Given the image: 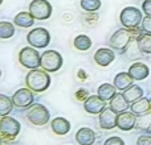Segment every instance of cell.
I'll return each mask as SVG.
<instances>
[{
	"label": "cell",
	"mask_w": 151,
	"mask_h": 145,
	"mask_svg": "<svg viewBox=\"0 0 151 145\" xmlns=\"http://www.w3.org/2000/svg\"><path fill=\"white\" fill-rule=\"evenodd\" d=\"M27 41L36 49L47 48L50 42V34L45 28H35L27 34Z\"/></svg>",
	"instance_id": "obj_6"
},
{
	"label": "cell",
	"mask_w": 151,
	"mask_h": 145,
	"mask_svg": "<svg viewBox=\"0 0 151 145\" xmlns=\"http://www.w3.org/2000/svg\"><path fill=\"white\" fill-rule=\"evenodd\" d=\"M138 45L145 54H151V33L145 32L138 38Z\"/></svg>",
	"instance_id": "obj_28"
},
{
	"label": "cell",
	"mask_w": 151,
	"mask_h": 145,
	"mask_svg": "<svg viewBox=\"0 0 151 145\" xmlns=\"http://www.w3.org/2000/svg\"><path fill=\"white\" fill-rule=\"evenodd\" d=\"M25 85L33 92H44L50 86V75L44 69H32L25 77Z\"/></svg>",
	"instance_id": "obj_1"
},
{
	"label": "cell",
	"mask_w": 151,
	"mask_h": 145,
	"mask_svg": "<svg viewBox=\"0 0 151 145\" xmlns=\"http://www.w3.org/2000/svg\"><path fill=\"white\" fill-rule=\"evenodd\" d=\"M123 95H125V98L127 99L129 103L133 104V103H135L137 100L143 98V90L137 85H131L127 90L123 91Z\"/></svg>",
	"instance_id": "obj_24"
},
{
	"label": "cell",
	"mask_w": 151,
	"mask_h": 145,
	"mask_svg": "<svg viewBox=\"0 0 151 145\" xmlns=\"http://www.w3.org/2000/svg\"><path fill=\"white\" fill-rule=\"evenodd\" d=\"M130 109H131V112H133V114L137 115V116H141V115L147 114V112L151 111L150 99H147V98H145V96H143L142 99H139V100H137L135 103L131 104Z\"/></svg>",
	"instance_id": "obj_21"
},
{
	"label": "cell",
	"mask_w": 151,
	"mask_h": 145,
	"mask_svg": "<svg viewBox=\"0 0 151 145\" xmlns=\"http://www.w3.org/2000/svg\"><path fill=\"white\" fill-rule=\"evenodd\" d=\"M35 20H36V18H35L33 16H32V13L28 11V12L17 13V15L15 16V18H13V23L17 26H20V28H29V26H32L35 24Z\"/></svg>",
	"instance_id": "obj_22"
},
{
	"label": "cell",
	"mask_w": 151,
	"mask_h": 145,
	"mask_svg": "<svg viewBox=\"0 0 151 145\" xmlns=\"http://www.w3.org/2000/svg\"><path fill=\"white\" fill-rule=\"evenodd\" d=\"M15 34V26L12 23L8 21H1L0 23V38H11Z\"/></svg>",
	"instance_id": "obj_29"
},
{
	"label": "cell",
	"mask_w": 151,
	"mask_h": 145,
	"mask_svg": "<svg viewBox=\"0 0 151 145\" xmlns=\"http://www.w3.org/2000/svg\"><path fill=\"white\" fill-rule=\"evenodd\" d=\"M115 54L111 49H107V48H99L96 53H94V61H96L97 65L102 66H109L110 63L114 61Z\"/></svg>",
	"instance_id": "obj_14"
},
{
	"label": "cell",
	"mask_w": 151,
	"mask_h": 145,
	"mask_svg": "<svg viewBox=\"0 0 151 145\" xmlns=\"http://www.w3.org/2000/svg\"><path fill=\"white\" fill-rule=\"evenodd\" d=\"M150 103H151V99H150Z\"/></svg>",
	"instance_id": "obj_39"
},
{
	"label": "cell",
	"mask_w": 151,
	"mask_h": 145,
	"mask_svg": "<svg viewBox=\"0 0 151 145\" xmlns=\"http://www.w3.org/2000/svg\"><path fill=\"white\" fill-rule=\"evenodd\" d=\"M12 100L15 107H17V108H29L33 104V100H35L33 91L28 87L20 88V90H17L13 94Z\"/></svg>",
	"instance_id": "obj_10"
},
{
	"label": "cell",
	"mask_w": 151,
	"mask_h": 145,
	"mask_svg": "<svg viewBox=\"0 0 151 145\" xmlns=\"http://www.w3.org/2000/svg\"><path fill=\"white\" fill-rule=\"evenodd\" d=\"M27 119L31 124L37 125V127H42L45 125L50 119L49 109L42 104H32L28 109H27Z\"/></svg>",
	"instance_id": "obj_3"
},
{
	"label": "cell",
	"mask_w": 151,
	"mask_h": 145,
	"mask_svg": "<svg viewBox=\"0 0 151 145\" xmlns=\"http://www.w3.org/2000/svg\"><path fill=\"white\" fill-rule=\"evenodd\" d=\"M131 41V36L129 33L127 28L118 29L113 33V36L110 37V46L115 50H125L127 48V45Z\"/></svg>",
	"instance_id": "obj_9"
},
{
	"label": "cell",
	"mask_w": 151,
	"mask_h": 145,
	"mask_svg": "<svg viewBox=\"0 0 151 145\" xmlns=\"http://www.w3.org/2000/svg\"><path fill=\"white\" fill-rule=\"evenodd\" d=\"M110 108H113L115 112L121 114V112H125L127 111V108L130 107V103L127 102V99L125 98V95L121 92H117L115 96L110 100V104H109Z\"/></svg>",
	"instance_id": "obj_18"
},
{
	"label": "cell",
	"mask_w": 151,
	"mask_h": 145,
	"mask_svg": "<svg viewBox=\"0 0 151 145\" xmlns=\"http://www.w3.org/2000/svg\"><path fill=\"white\" fill-rule=\"evenodd\" d=\"M78 78H80L81 80L86 79V78H88V75H86V71H83L82 69H81V70H78Z\"/></svg>",
	"instance_id": "obj_37"
},
{
	"label": "cell",
	"mask_w": 151,
	"mask_h": 145,
	"mask_svg": "<svg viewBox=\"0 0 151 145\" xmlns=\"http://www.w3.org/2000/svg\"><path fill=\"white\" fill-rule=\"evenodd\" d=\"M123 54L127 60H131V61H135V60H139V58L143 55V52L141 50L138 45V40H131L130 44L127 45L125 50H123Z\"/></svg>",
	"instance_id": "obj_19"
},
{
	"label": "cell",
	"mask_w": 151,
	"mask_h": 145,
	"mask_svg": "<svg viewBox=\"0 0 151 145\" xmlns=\"http://www.w3.org/2000/svg\"><path fill=\"white\" fill-rule=\"evenodd\" d=\"M149 132H150V133H151V128H150V131H149Z\"/></svg>",
	"instance_id": "obj_38"
},
{
	"label": "cell",
	"mask_w": 151,
	"mask_h": 145,
	"mask_svg": "<svg viewBox=\"0 0 151 145\" xmlns=\"http://www.w3.org/2000/svg\"><path fill=\"white\" fill-rule=\"evenodd\" d=\"M127 29H129V33H130V36H131V40H138L139 37L145 33L142 26L141 28H139V26H134V28H127Z\"/></svg>",
	"instance_id": "obj_31"
},
{
	"label": "cell",
	"mask_w": 151,
	"mask_h": 145,
	"mask_svg": "<svg viewBox=\"0 0 151 145\" xmlns=\"http://www.w3.org/2000/svg\"><path fill=\"white\" fill-rule=\"evenodd\" d=\"M141 26L146 33H151V16H146V17L142 20Z\"/></svg>",
	"instance_id": "obj_34"
},
{
	"label": "cell",
	"mask_w": 151,
	"mask_h": 145,
	"mask_svg": "<svg viewBox=\"0 0 151 145\" xmlns=\"http://www.w3.org/2000/svg\"><path fill=\"white\" fill-rule=\"evenodd\" d=\"M76 141L80 145H93L96 141V132L88 127L80 128L76 133Z\"/></svg>",
	"instance_id": "obj_16"
},
{
	"label": "cell",
	"mask_w": 151,
	"mask_h": 145,
	"mask_svg": "<svg viewBox=\"0 0 151 145\" xmlns=\"http://www.w3.org/2000/svg\"><path fill=\"white\" fill-rule=\"evenodd\" d=\"M142 11H143L147 16H151V0H145V1L142 3Z\"/></svg>",
	"instance_id": "obj_36"
},
{
	"label": "cell",
	"mask_w": 151,
	"mask_h": 145,
	"mask_svg": "<svg viewBox=\"0 0 151 145\" xmlns=\"http://www.w3.org/2000/svg\"><path fill=\"white\" fill-rule=\"evenodd\" d=\"M13 100L7 95H0V115L7 116L13 108Z\"/></svg>",
	"instance_id": "obj_26"
},
{
	"label": "cell",
	"mask_w": 151,
	"mask_h": 145,
	"mask_svg": "<svg viewBox=\"0 0 151 145\" xmlns=\"http://www.w3.org/2000/svg\"><path fill=\"white\" fill-rule=\"evenodd\" d=\"M115 94H117V87L110 83H102L97 91V95L101 96L105 102H110L115 96Z\"/></svg>",
	"instance_id": "obj_23"
},
{
	"label": "cell",
	"mask_w": 151,
	"mask_h": 145,
	"mask_svg": "<svg viewBox=\"0 0 151 145\" xmlns=\"http://www.w3.org/2000/svg\"><path fill=\"white\" fill-rule=\"evenodd\" d=\"M104 145H125V141L121 137H118V136H111V137L106 139Z\"/></svg>",
	"instance_id": "obj_32"
},
{
	"label": "cell",
	"mask_w": 151,
	"mask_h": 145,
	"mask_svg": "<svg viewBox=\"0 0 151 145\" xmlns=\"http://www.w3.org/2000/svg\"><path fill=\"white\" fill-rule=\"evenodd\" d=\"M135 128L137 129H141V131H150V128H151V111L137 117Z\"/></svg>",
	"instance_id": "obj_27"
},
{
	"label": "cell",
	"mask_w": 151,
	"mask_h": 145,
	"mask_svg": "<svg viewBox=\"0 0 151 145\" xmlns=\"http://www.w3.org/2000/svg\"><path fill=\"white\" fill-rule=\"evenodd\" d=\"M119 20L125 28H134L142 24V12L137 7H126L119 15Z\"/></svg>",
	"instance_id": "obj_7"
},
{
	"label": "cell",
	"mask_w": 151,
	"mask_h": 145,
	"mask_svg": "<svg viewBox=\"0 0 151 145\" xmlns=\"http://www.w3.org/2000/svg\"><path fill=\"white\" fill-rule=\"evenodd\" d=\"M63 66V57L56 50H47L41 54V65L40 68L47 70L48 72L58 71Z\"/></svg>",
	"instance_id": "obj_5"
},
{
	"label": "cell",
	"mask_w": 151,
	"mask_h": 145,
	"mask_svg": "<svg viewBox=\"0 0 151 145\" xmlns=\"http://www.w3.org/2000/svg\"><path fill=\"white\" fill-rule=\"evenodd\" d=\"M50 128H52L53 133H56L58 136H64L66 133H69V131H70V123L64 117H55L50 123Z\"/></svg>",
	"instance_id": "obj_17"
},
{
	"label": "cell",
	"mask_w": 151,
	"mask_h": 145,
	"mask_svg": "<svg viewBox=\"0 0 151 145\" xmlns=\"http://www.w3.org/2000/svg\"><path fill=\"white\" fill-rule=\"evenodd\" d=\"M137 117L138 116L133 112H121V114H118L117 128H119L121 131H131L137 125Z\"/></svg>",
	"instance_id": "obj_13"
},
{
	"label": "cell",
	"mask_w": 151,
	"mask_h": 145,
	"mask_svg": "<svg viewBox=\"0 0 151 145\" xmlns=\"http://www.w3.org/2000/svg\"><path fill=\"white\" fill-rule=\"evenodd\" d=\"M19 62L29 70L37 69L41 65V54L36 50V48L25 46L19 52Z\"/></svg>",
	"instance_id": "obj_4"
},
{
	"label": "cell",
	"mask_w": 151,
	"mask_h": 145,
	"mask_svg": "<svg viewBox=\"0 0 151 145\" xmlns=\"http://www.w3.org/2000/svg\"><path fill=\"white\" fill-rule=\"evenodd\" d=\"M129 74L131 75L134 80H143L149 77L150 69L146 63L143 62H134L133 65L129 68Z\"/></svg>",
	"instance_id": "obj_15"
},
{
	"label": "cell",
	"mask_w": 151,
	"mask_h": 145,
	"mask_svg": "<svg viewBox=\"0 0 151 145\" xmlns=\"http://www.w3.org/2000/svg\"><path fill=\"white\" fill-rule=\"evenodd\" d=\"M89 96H90V95H89V92H88V90H86V88H80V90L76 92V98H77L78 100H81V102H85Z\"/></svg>",
	"instance_id": "obj_35"
},
{
	"label": "cell",
	"mask_w": 151,
	"mask_h": 145,
	"mask_svg": "<svg viewBox=\"0 0 151 145\" xmlns=\"http://www.w3.org/2000/svg\"><path fill=\"white\" fill-rule=\"evenodd\" d=\"M21 125L11 116H1L0 120V137L3 141H13L20 133Z\"/></svg>",
	"instance_id": "obj_2"
},
{
	"label": "cell",
	"mask_w": 151,
	"mask_h": 145,
	"mask_svg": "<svg viewBox=\"0 0 151 145\" xmlns=\"http://www.w3.org/2000/svg\"><path fill=\"white\" fill-rule=\"evenodd\" d=\"M29 12L36 20H47L52 16V5L48 0H32Z\"/></svg>",
	"instance_id": "obj_8"
},
{
	"label": "cell",
	"mask_w": 151,
	"mask_h": 145,
	"mask_svg": "<svg viewBox=\"0 0 151 145\" xmlns=\"http://www.w3.org/2000/svg\"><path fill=\"white\" fill-rule=\"evenodd\" d=\"M73 45L77 50H81V52H85V50H89L91 48V40L89 36L86 34H80L74 38Z\"/></svg>",
	"instance_id": "obj_25"
},
{
	"label": "cell",
	"mask_w": 151,
	"mask_h": 145,
	"mask_svg": "<svg viewBox=\"0 0 151 145\" xmlns=\"http://www.w3.org/2000/svg\"><path fill=\"white\" fill-rule=\"evenodd\" d=\"M101 7L99 0H81V8L86 12H97Z\"/></svg>",
	"instance_id": "obj_30"
},
{
	"label": "cell",
	"mask_w": 151,
	"mask_h": 145,
	"mask_svg": "<svg viewBox=\"0 0 151 145\" xmlns=\"http://www.w3.org/2000/svg\"><path fill=\"white\" fill-rule=\"evenodd\" d=\"M83 108H85V111L88 112V114L99 115L106 108V102L99 95H90L83 102Z\"/></svg>",
	"instance_id": "obj_12"
},
{
	"label": "cell",
	"mask_w": 151,
	"mask_h": 145,
	"mask_svg": "<svg viewBox=\"0 0 151 145\" xmlns=\"http://www.w3.org/2000/svg\"><path fill=\"white\" fill-rule=\"evenodd\" d=\"M98 120H99V127L102 129H114L117 127V122H118V112H115L110 107H106L99 114Z\"/></svg>",
	"instance_id": "obj_11"
},
{
	"label": "cell",
	"mask_w": 151,
	"mask_h": 145,
	"mask_svg": "<svg viewBox=\"0 0 151 145\" xmlns=\"http://www.w3.org/2000/svg\"><path fill=\"white\" fill-rule=\"evenodd\" d=\"M133 78L129 72H118L114 78V86L117 87V90H121V91H125L133 85Z\"/></svg>",
	"instance_id": "obj_20"
},
{
	"label": "cell",
	"mask_w": 151,
	"mask_h": 145,
	"mask_svg": "<svg viewBox=\"0 0 151 145\" xmlns=\"http://www.w3.org/2000/svg\"><path fill=\"white\" fill-rule=\"evenodd\" d=\"M137 145H151V133L139 136L137 140Z\"/></svg>",
	"instance_id": "obj_33"
}]
</instances>
